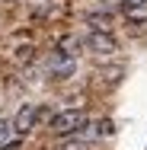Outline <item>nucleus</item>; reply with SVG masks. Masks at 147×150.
<instances>
[{
    "label": "nucleus",
    "mask_w": 147,
    "mask_h": 150,
    "mask_svg": "<svg viewBox=\"0 0 147 150\" xmlns=\"http://www.w3.org/2000/svg\"><path fill=\"white\" fill-rule=\"evenodd\" d=\"M87 125H89V118H87L83 109H64V112H58V115L51 118V131H55L58 137H74V134H80Z\"/></svg>",
    "instance_id": "nucleus-1"
},
{
    "label": "nucleus",
    "mask_w": 147,
    "mask_h": 150,
    "mask_svg": "<svg viewBox=\"0 0 147 150\" xmlns=\"http://www.w3.org/2000/svg\"><path fill=\"white\" fill-rule=\"evenodd\" d=\"M74 70H77V61L70 58V54H64V51H55V54L48 58V74H51L55 80L74 77Z\"/></svg>",
    "instance_id": "nucleus-2"
},
{
    "label": "nucleus",
    "mask_w": 147,
    "mask_h": 150,
    "mask_svg": "<svg viewBox=\"0 0 147 150\" xmlns=\"http://www.w3.org/2000/svg\"><path fill=\"white\" fill-rule=\"evenodd\" d=\"M87 48L89 51H96V54H115L118 45L115 38H112V32H99V29H89L87 35Z\"/></svg>",
    "instance_id": "nucleus-3"
},
{
    "label": "nucleus",
    "mask_w": 147,
    "mask_h": 150,
    "mask_svg": "<svg viewBox=\"0 0 147 150\" xmlns=\"http://www.w3.org/2000/svg\"><path fill=\"white\" fill-rule=\"evenodd\" d=\"M38 115H42V109H38V105H32V102H26V105L16 112V118H13L16 131H19V134H29L32 128H35V121H38Z\"/></svg>",
    "instance_id": "nucleus-4"
},
{
    "label": "nucleus",
    "mask_w": 147,
    "mask_h": 150,
    "mask_svg": "<svg viewBox=\"0 0 147 150\" xmlns=\"http://www.w3.org/2000/svg\"><path fill=\"white\" fill-rule=\"evenodd\" d=\"M19 144V131L13 118H0V147H16Z\"/></svg>",
    "instance_id": "nucleus-5"
},
{
    "label": "nucleus",
    "mask_w": 147,
    "mask_h": 150,
    "mask_svg": "<svg viewBox=\"0 0 147 150\" xmlns=\"http://www.w3.org/2000/svg\"><path fill=\"white\" fill-rule=\"evenodd\" d=\"M87 23L93 26V29H99V32H109V29H112V16H109V13H89Z\"/></svg>",
    "instance_id": "nucleus-6"
},
{
    "label": "nucleus",
    "mask_w": 147,
    "mask_h": 150,
    "mask_svg": "<svg viewBox=\"0 0 147 150\" xmlns=\"http://www.w3.org/2000/svg\"><path fill=\"white\" fill-rule=\"evenodd\" d=\"M112 131H115V125H112L109 118H102V121H96V125H93V137H109Z\"/></svg>",
    "instance_id": "nucleus-7"
},
{
    "label": "nucleus",
    "mask_w": 147,
    "mask_h": 150,
    "mask_svg": "<svg viewBox=\"0 0 147 150\" xmlns=\"http://www.w3.org/2000/svg\"><path fill=\"white\" fill-rule=\"evenodd\" d=\"M77 137V134H74ZM58 150H83V137H77V141H67V144H61Z\"/></svg>",
    "instance_id": "nucleus-8"
},
{
    "label": "nucleus",
    "mask_w": 147,
    "mask_h": 150,
    "mask_svg": "<svg viewBox=\"0 0 147 150\" xmlns=\"http://www.w3.org/2000/svg\"><path fill=\"white\" fill-rule=\"evenodd\" d=\"M121 6H125V10H131V6H147V0H121Z\"/></svg>",
    "instance_id": "nucleus-9"
},
{
    "label": "nucleus",
    "mask_w": 147,
    "mask_h": 150,
    "mask_svg": "<svg viewBox=\"0 0 147 150\" xmlns=\"http://www.w3.org/2000/svg\"><path fill=\"white\" fill-rule=\"evenodd\" d=\"M106 3V10H115V6H121V0H102Z\"/></svg>",
    "instance_id": "nucleus-10"
}]
</instances>
